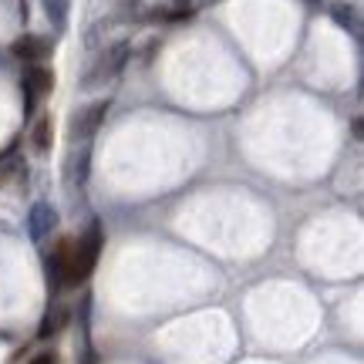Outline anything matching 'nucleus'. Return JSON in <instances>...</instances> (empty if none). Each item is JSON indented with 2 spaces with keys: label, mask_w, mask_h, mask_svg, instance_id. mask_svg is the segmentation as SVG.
Masks as SVG:
<instances>
[{
  "label": "nucleus",
  "mask_w": 364,
  "mask_h": 364,
  "mask_svg": "<svg viewBox=\"0 0 364 364\" xmlns=\"http://www.w3.org/2000/svg\"><path fill=\"white\" fill-rule=\"evenodd\" d=\"M102 243H105V233H102V223L91 220V226L85 230L78 243L71 247V260H68V273H65V284L68 287H78L85 284L98 263V253H102Z\"/></svg>",
  "instance_id": "1"
},
{
  "label": "nucleus",
  "mask_w": 364,
  "mask_h": 364,
  "mask_svg": "<svg viewBox=\"0 0 364 364\" xmlns=\"http://www.w3.org/2000/svg\"><path fill=\"white\" fill-rule=\"evenodd\" d=\"M125 61H129V41H115V44L105 48L102 58L88 68V78L81 81V88L91 91V88H98V85H105V81H112L118 71L125 68Z\"/></svg>",
  "instance_id": "2"
},
{
  "label": "nucleus",
  "mask_w": 364,
  "mask_h": 364,
  "mask_svg": "<svg viewBox=\"0 0 364 364\" xmlns=\"http://www.w3.org/2000/svg\"><path fill=\"white\" fill-rule=\"evenodd\" d=\"M108 112H112V98H102V102L81 108L78 115L71 118V139H75V142H78V139H91L95 132L102 129V122Z\"/></svg>",
  "instance_id": "3"
},
{
  "label": "nucleus",
  "mask_w": 364,
  "mask_h": 364,
  "mask_svg": "<svg viewBox=\"0 0 364 364\" xmlns=\"http://www.w3.org/2000/svg\"><path fill=\"white\" fill-rule=\"evenodd\" d=\"M21 88H24V112H34L41 95H48L54 88V75L44 65H31L21 78Z\"/></svg>",
  "instance_id": "4"
},
{
  "label": "nucleus",
  "mask_w": 364,
  "mask_h": 364,
  "mask_svg": "<svg viewBox=\"0 0 364 364\" xmlns=\"http://www.w3.org/2000/svg\"><path fill=\"white\" fill-rule=\"evenodd\" d=\"M58 230V209L51 203H34L31 213H27V233L31 240H44Z\"/></svg>",
  "instance_id": "5"
},
{
  "label": "nucleus",
  "mask_w": 364,
  "mask_h": 364,
  "mask_svg": "<svg viewBox=\"0 0 364 364\" xmlns=\"http://www.w3.org/2000/svg\"><path fill=\"white\" fill-rule=\"evenodd\" d=\"M71 240H61L58 243V250H54L51 257H48V280H51V287L58 290V287H65V273H68V260H71Z\"/></svg>",
  "instance_id": "6"
},
{
  "label": "nucleus",
  "mask_w": 364,
  "mask_h": 364,
  "mask_svg": "<svg viewBox=\"0 0 364 364\" xmlns=\"http://www.w3.org/2000/svg\"><path fill=\"white\" fill-rule=\"evenodd\" d=\"M14 58H21V61H41L44 54L51 51V44L44 38H38V34H24V38H17L11 44Z\"/></svg>",
  "instance_id": "7"
},
{
  "label": "nucleus",
  "mask_w": 364,
  "mask_h": 364,
  "mask_svg": "<svg viewBox=\"0 0 364 364\" xmlns=\"http://www.w3.org/2000/svg\"><path fill=\"white\" fill-rule=\"evenodd\" d=\"M31 145H34L38 156H44V152L51 149V118H38V122H34V129H31Z\"/></svg>",
  "instance_id": "8"
},
{
  "label": "nucleus",
  "mask_w": 364,
  "mask_h": 364,
  "mask_svg": "<svg viewBox=\"0 0 364 364\" xmlns=\"http://www.w3.org/2000/svg\"><path fill=\"white\" fill-rule=\"evenodd\" d=\"M331 17H334L344 31L358 34V11H354L351 4H344V0H341V4H334V7H331Z\"/></svg>",
  "instance_id": "9"
},
{
  "label": "nucleus",
  "mask_w": 364,
  "mask_h": 364,
  "mask_svg": "<svg viewBox=\"0 0 364 364\" xmlns=\"http://www.w3.org/2000/svg\"><path fill=\"white\" fill-rule=\"evenodd\" d=\"M68 321V311H54V314H48L44 317V324H41V331H38V338H51L54 331H61V324Z\"/></svg>",
  "instance_id": "10"
},
{
  "label": "nucleus",
  "mask_w": 364,
  "mask_h": 364,
  "mask_svg": "<svg viewBox=\"0 0 364 364\" xmlns=\"http://www.w3.org/2000/svg\"><path fill=\"white\" fill-rule=\"evenodd\" d=\"M44 11L54 21V27H65L68 21V0H44Z\"/></svg>",
  "instance_id": "11"
},
{
  "label": "nucleus",
  "mask_w": 364,
  "mask_h": 364,
  "mask_svg": "<svg viewBox=\"0 0 364 364\" xmlns=\"http://www.w3.org/2000/svg\"><path fill=\"white\" fill-rule=\"evenodd\" d=\"M88 169H91V152L88 149H81L78 159H75V182H78V186L88 182Z\"/></svg>",
  "instance_id": "12"
},
{
  "label": "nucleus",
  "mask_w": 364,
  "mask_h": 364,
  "mask_svg": "<svg viewBox=\"0 0 364 364\" xmlns=\"http://www.w3.org/2000/svg\"><path fill=\"white\" fill-rule=\"evenodd\" d=\"M31 364H58V358H54L51 351H44V354H38V358H34Z\"/></svg>",
  "instance_id": "13"
},
{
  "label": "nucleus",
  "mask_w": 364,
  "mask_h": 364,
  "mask_svg": "<svg viewBox=\"0 0 364 364\" xmlns=\"http://www.w3.org/2000/svg\"><path fill=\"white\" fill-rule=\"evenodd\" d=\"M172 4H176V11H189V4H193V0H172Z\"/></svg>",
  "instance_id": "14"
},
{
  "label": "nucleus",
  "mask_w": 364,
  "mask_h": 364,
  "mask_svg": "<svg viewBox=\"0 0 364 364\" xmlns=\"http://www.w3.org/2000/svg\"><path fill=\"white\" fill-rule=\"evenodd\" d=\"M311 4H321V0H311Z\"/></svg>",
  "instance_id": "15"
}]
</instances>
